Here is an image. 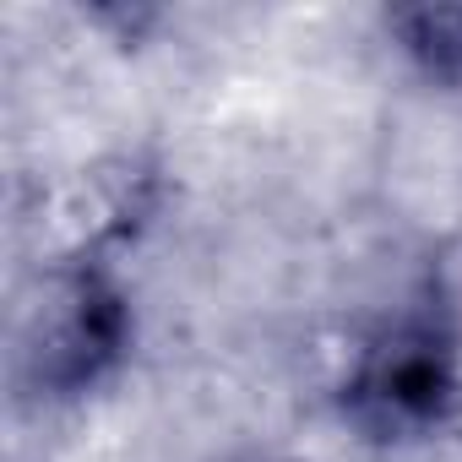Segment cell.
I'll return each instance as SVG.
<instances>
[{"label": "cell", "mask_w": 462, "mask_h": 462, "mask_svg": "<svg viewBox=\"0 0 462 462\" xmlns=\"http://www.w3.org/2000/svg\"><path fill=\"white\" fill-rule=\"evenodd\" d=\"M337 413L375 446L430 440L462 413V305L440 278L354 343Z\"/></svg>", "instance_id": "6da1fadb"}, {"label": "cell", "mask_w": 462, "mask_h": 462, "mask_svg": "<svg viewBox=\"0 0 462 462\" xmlns=\"http://www.w3.org/2000/svg\"><path fill=\"white\" fill-rule=\"evenodd\" d=\"M131 343L136 310L120 262L39 267V289L17 316V381L39 402H77L120 375Z\"/></svg>", "instance_id": "7a4b0ae2"}, {"label": "cell", "mask_w": 462, "mask_h": 462, "mask_svg": "<svg viewBox=\"0 0 462 462\" xmlns=\"http://www.w3.org/2000/svg\"><path fill=\"white\" fill-rule=\"evenodd\" d=\"M163 201V169L142 152H109L71 169L60 185L44 190L33 223V267H71V262H115Z\"/></svg>", "instance_id": "3957f363"}, {"label": "cell", "mask_w": 462, "mask_h": 462, "mask_svg": "<svg viewBox=\"0 0 462 462\" xmlns=\"http://www.w3.org/2000/svg\"><path fill=\"white\" fill-rule=\"evenodd\" d=\"M386 33L397 55L430 82V88H462V6H413L392 12Z\"/></svg>", "instance_id": "277c9868"}]
</instances>
